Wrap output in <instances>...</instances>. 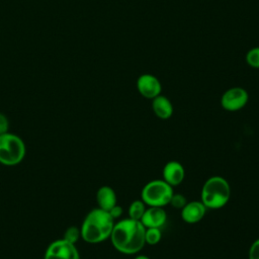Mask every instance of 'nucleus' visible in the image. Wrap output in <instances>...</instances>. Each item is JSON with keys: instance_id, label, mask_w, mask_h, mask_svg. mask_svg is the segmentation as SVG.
Listing matches in <instances>:
<instances>
[{"instance_id": "obj_1", "label": "nucleus", "mask_w": 259, "mask_h": 259, "mask_svg": "<svg viewBox=\"0 0 259 259\" xmlns=\"http://www.w3.org/2000/svg\"><path fill=\"white\" fill-rule=\"evenodd\" d=\"M146 228L141 221L131 218L122 219L114 224L110 241L115 250L122 254H137L146 245Z\"/></svg>"}, {"instance_id": "obj_2", "label": "nucleus", "mask_w": 259, "mask_h": 259, "mask_svg": "<svg viewBox=\"0 0 259 259\" xmlns=\"http://www.w3.org/2000/svg\"><path fill=\"white\" fill-rule=\"evenodd\" d=\"M114 224V219L108 211L99 207L93 208L82 222L81 238L90 244L104 242L110 238Z\"/></svg>"}, {"instance_id": "obj_3", "label": "nucleus", "mask_w": 259, "mask_h": 259, "mask_svg": "<svg viewBox=\"0 0 259 259\" xmlns=\"http://www.w3.org/2000/svg\"><path fill=\"white\" fill-rule=\"evenodd\" d=\"M231 197V186L222 176L209 177L202 185L200 198L206 208L219 209L225 206Z\"/></svg>"}, {"instance_id": "obj_4", "label": "nucleus", "mask_w": 259, "mask_h": 259, "mask_svg": "<svg viewBox=\"0 0 259 259\" xmlns=\"http://www.w3.org/2000/svg\"><path fill=\"white\" fill-rule=\"evenodd\" d=\"M26 147L23 140L12 133L0 135V163L5 166L18 165L24 159Z\"/></svg>"}, {"instance_id": "obj_5", "label": "nucleus", "mask_w": 259, "mask_h": 259, "mask_svg": "<svg viewBox=\"0 0 259 259\" xmlns=\"http://www.w3.org/2000/svg\"><path fill=\"white\" fill-rule=\"evenodd\" d=\"M173 187L163 179L149 181L142 189L141 199L148 206H161L169 204L173 195Z\"/></svg>"}, {"instance_id": "obj_6", "label": "nucleus", "mask_w": 259, "mask_h": 259, "mask_svg": "<svg viewBox=\"0 0 259 259\" xmlns=\"http://www.w3.org/2000/svg\"><path fill=\"white\" fill-rule=\"evenodd\" d=\"M44 259H80V254L75 244L62 238L47 247Z\"/></svg>"}, {"instance_id": "obj_7", "label": "nucleus", "mask_w": 259, "mask_h": 259, "mask_svg": "<svg viewBox=\"0 0 259 259\" xmlns=\"http://www.w3.org/2000/svg\"><path fill=\"white\" fill-rule=\"evenodd\" d=\"M248 92L242 87H232L228 89L221 98V105L228 111H238L248 102Z\"/></svg>"}, {"instance_id": "obj_8", "label": "nucleus", "mask_w": 259, "mask_h": 259, "mask_svg": "<svg viewBox=\"0 0 259 259\" xmlns=\"http://www.w3.org/2000/svg\"><path fill=\"white\" fill-rule=\"evenodd\" d=\"M139 93L148 99H153L161 94L162 86L159 79L152 74H143L137 80Z\"/></svg>"}, {"instance_id": "obj_9", "label": "nucleus", "mask_w": 259, "mask_h": 259, "mask_svg": "<svg viewBox=\"0 0 259 259\" xmlns=\"http://www.w3.org/2000/svg\"><path fill=\"white\" fill-rule=\"evenodd\" d=\"M167 221V213L164 207L161 206H149L146 208L141 223L145 228H161Z\"/></svg>"}, {"instance_id": "obj_10", "label": "nucleus", "mask_w": 259, "mask_h": 259, "mask_svg": "<svg viewBox=\"0 0 259 259\" xmlns=\"http://www.w3.org/2000/svg\"><path fill=\"white\" fill-rule=\"evenodd\" d=\"M162 174L163 180L173 187L182 183L185 176V170L181 163L177 161H169L163 167Z\"/></svg>"}, {"instance_id": "obj_11", "label": "nucleus", "mask_w": 259, "mask_h": 259, "mask_svg": "<svg viewBox=\"0 0 259 259\" xmlns=\"http://www.w3.org/2000/svg\"><path fill=\"white\" fill-rule=\"evenodd\" d=\"M206 209L201 201L192 200L181 208V218L187 224H196L203 219Z\"/></svg>"}, {"instance_id": "obj_12", "label": "nucleus", "mask_w": 259, "mask_h": 259, "mask_svg": "<svg viewBox=\"0 0 259 259\" xmlns=\"http://www.w3.org/2000/svg\"><path fill=\"white\" fill-rule=\"evenodd\" d=\"M96 202L99 208L109 211L115 204H117V197L113 188L107 185L98 188L96 192Z\"/></svg>"}, {"instance_id": "obj_13", "label": "nucleus", "mask_w": 259, "mask_h": 259, "mask_svg": "<svg viewBox=\"0 0 259 259\" xmlns=\"http://www.w3.org/2000/svg\"><path fill=\"white\" fill-rule=\"evenodd\" d=\"M152 108L157 117L168 119L173 114V105L169 98L164 95H158L152 99Z\"/></svg>"}, {"instance_id": "obj_14", "label": "nucleus", "mask_w": 259, "mask_h": 259, "mask_svg": "<svg viewBox=\"0 0 259 259\" xmlns=\"http://www.w3.org/2000/svg\"><path fill=\"white\" fill-rule=\"evenodd\" d=\"M147 206L146 203L142 199H136L134 200L130 206H128V218L137 221H141Z\"/></svg>"}, {"instance_id": "obj_15", "label": "nucleus", "mask_w": 259, "mask_h": 259, "mask_svg": "<svg viewBox=\"0 0 259 259\" xmlns=\"http://www.w3.org/2000/svg\"><path fill=\"white\" fill-rule=\"evenodd\" d=\"M162 239V233L159 228H146L145 241L146 244L156 245Z\"/></svg>"}, {"instance_id": "obj_16", "label": "nucleus", "mask_w": 259, "mask_h": 259, "mask_svg": "<svg viewBox=\"0 0 259 259\" xmlns=\"http://www.w3.org/2000/svg\"><path fill=\"white\" fill-rule=\"evenodd\" d=\"M247 64L255 69H259V47L250 49L246 54Z\"/></svg>"}, {"instance_id": "obj_17", "label": "nucleus", "mask_w": 259, "mask_h": 259, "mask_svg": "<svg viewBox=\"0 0 259 259\" xmlns=\"http://www.w3.org/2000/svg\"><path fill=\"white\" fill-rule=\"evenodd\" d=\"M81 238V231L80 228L77 227H69L65 233H64V237L63 239L72 243V244H76L78 242V240Z\"/></svg>"}, {"instance_id": "obj_18", "label": "nucleus", "mask_w": 259, "mask_h": 259, "mask_svg": "<svg viewBox=\"0 0 259 259\" xmlns=\"http://www.w3.org/2000/svg\"><path fill=\"white\" fill-rule=\"evenodd\" d=\"M187 203L186 197L181 193H173L169 204L177 209H181Z\"/></svg>"}, {"instance_id": "obj_19", "label": "nucleus", "mask_w": 259, "mask_h": 259, "mask_svg": "<svg viewBox=\"0 0 259 259\" xmlns=\"http://www.w3.org/2000/svg\"><path fill=\"white\" fill-rule=\"evenodd\" d=\"M249 259H259V238L255 240L249 249Z\"/></svg>"}, {"instance_id": "obj_20", "label": "nucleus", "mask_w": 259, "mask_h": 259, "mask_svg": "<svg viewBox=\"0 0 259 259\" xmlns=\"http://www.w3.org/2000/svg\"><path fill=\"white\" fill-rule=\"evenodd\" d=\"M8 130H9V119L4 113L0 112V135L8 133Z\"/></svg>"}, {"instance_id": "obj_21", "label": "nucleus", "mask_w": 259, "mask_h": 259, "mask_svg": "<svg viewBox=\"0 0 259 259\" xmlns=\"http://www.w3.org/2000/svg\"><path fill=\"white\" fill-rule=\"evenodd\" d=\"M108 212L110 213V215H111L114 220H116V219H119V218L121 217V214H122V212H123V208H122L120 205L115 204Z\"/></svg>"}, {"instance_id": "obj_22", "label": "nucleus", "mask_w": 259, "mask_h": 259, "mask_svg": "<svg viewBox=\"0 0 259 259\" xmlns=\"http://www.w3.org/2000/svg\"><path fill=\"white\" fill-rule=\"evenodd\" d=\"M134 259H151V258L146 255H137Z\"/></svg>"}]
</instances>
